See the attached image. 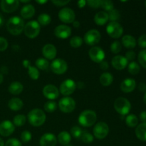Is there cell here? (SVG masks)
<instances>
[{
  "label": "cell",
  "mask_w": 146,
  "mask_h": 146,
  "mask_svg": "<svg viewBox=\"0 0 146 146\" xmlns=\"http://www.w3.org/2000/svg\"><path fill=\"white\" fill-rule=\"evenodd\" d=\"M87 2L86 1H85V0H80V1H78V2H77V5H78V7L81 9L84 8Z\"/></svg>",
  "instance_id": "54"
},
{
  "label": "cell",
  "mask_w": 146,
  "mask_h": 146,
  "mask_svg": "<svg viewBox=\"0 0 146 146\" xmlns=\"http://www.w3.org/2000/svg\"><path fill=\"white\" fill-rule=\"evenodd\" d=\"M4 146H21V143L16 138H10L6 142Z\"/></svg>",
  "instance_id": "46"
},
{
  "label": "cell",
  "mask_w": 146,
  "mask_h": 146,
  "mask_svg": "<svg viewBox=\"0 0 146 146\" xmlns=\"http://www.w3.org/2000/svg\"><path fill=\"white\" fill-rule=\"evenodd\" d=\"M58 18L62 22L71 24L75 21L76 14L74 10L68 7H65V8L61 9L59 11Z\"/></svg>",
  "instance_id": "11"
},
{
  "label": "cell",
  "mask_w": 146,
  "mask_h": 146,
  "mask_svg": "<svg viewBox=\"0 0 146 146\" xmlns=\"http://www.w3.org/2000/svg\"><path fill=\"white\" fill-rule=\"evenodd\" d=\"M101 35L98 30L91 29L87 31L84 37V41L89 46H94L101 41Z\"/></svg>",
  "instance_id": "10"
},
{
  "label": "cell",
  "mask_w": 146,
  "mask_h": 146,
  "mask_svg": "<svg viewBox=\"0 0 146 146\" xmlns=\"http://www.w3.org/2000/svg\"><path fill=\"white\" fill-rule=\"evenodd\" d=\"M108 20H110L111 21H116L117 20H118L120 19V13L119 11L115 9H113V10H111V11L108 13Z\"/></svg>",
  "instance_id": "39"
},
{
  "label": "cell",
  "mask_w": 146,
  "mask_h": 146,
  "mask_svg": "<svg viewBox=\"0 0 146 146\" xmlns=\"http://www.w3.org/2000/svg\"><path fill=\"white\" fill-rule=\"evenodd\" d=\"M114 108L118 113L125 115L129 113L131 108V104L126 98L119 97L116 98L114 102Z\"/></svg>",
  "instance_id": "4"
},
{
  "label": "cell",
  "mask_w": 146,
  "mask_h": 146,
  "mask_svg": "<svg viewBox=\"0 0 146 146\" xmlns=\"http://www.w3.org/2000/svg\"><path fill=\"white\" fill-rule=\"evenodd\" d=\"M35 14V9L31 4L24 5L21 9V15L24 19H30Z\"/></svg>",
  "instance_id": "22"
},
{
  "label": "cell",
  "mask_w": 146,
  "mask_h": 146,
  "mask_svg": "<svg viewBox=\"0 0 146 146\" xmlns=\"http://www.w3.org/2000/svg\"><path fill=\"white\" fill-rule=\"evenodd\" d=\"M51 18L48 14H41L38 17V23L41 26H46L51 23Z\"/></svg>",
  "instance_id": "33"
},
{
  "label": "cell",
  "mask_w": 146,
  "mask_h": 146,
  "mask_svg": "<svg viewBox=\"0 0 146 146\" xmlns=\"http://www.w3.org/2000/svg\"><path fill=\"white\" fill-rule=\"evenodd\" d=\"M101 1L102 0H88L86 2L90 7H92L94 9H98L101 7Z\"/></svg>",
  "instance_id": "45"
},
{
  "label": "cell",
  "mask_w": 146,
  "mask_h": 146,
  "mask_svg": "<svg viewBox=\"0 0 146 146\" xmlns=\"http://www.w3.org/2000/svg\"><path fill=\"white\" fill-rule=\"evenodd\" d=\"M32 138V135L29 131H24L21 133V141L24 143H27L29 142Z\"/></svg>",
  "instance_id": "44"
},
{
  "label": "cell",
  "mask_w": 146,
  "mask_h": 146,
  "mask_svg": "<svg viewBox=\"0 0 146 146\" xmlns=\"http://www.w3.org/2000/svg\"><path fill=\"white\" fill-rule=\"evenodd\" d=\"M21 2L22 3H28V2H30L29 0H27V1H21Z\"/></svg>",
  "instance_id": "62"
},
{
  "label": "cell",
  "mask_w": 146,
  "mask_h": 146,
  "mask_svg": "<svg viewBox=\"0 0 146 146\" xmlns=\"http://www.w3.org/2000/svg\"><path fill=\"white\" fill-rule=\"evenodd\" d=\"M73 26H74L75 28H78V27H80V23L79 21H74V22H73Z\"/></svg>",
  "instance_id": "55"
},
{
  "label": "cell",
  "mask_w": 146,
  "mask_h": 146,
  "mask_svg": "<svg viewBox=\"0 0 146 146\" xmlns=\"http://www.w3.org/2000/svg\"><path fill=\"white\" fill-rule=\"evenodd\" d=\"M0 146H4V141L1 138H0Z\"/></svg>",
  "instance_id": "60"
},
{
  "label": "cell",
  "mask_w": 146,
  "mask_h": 146,
  "mask_svg": "<svg viewBox=\"0 0 146 146\" xmlns=\"http://www.w3.org/2000/svg\"><path fill=\"white\" fill-rule=\"evenodd\" d=\"M1 9L6 13H12L18 9L19 1L18 0H2L0 3Z\"/></svg>",
  "instance_id": "14"
},
{
  "label": "cell",
  "mask_w": 146,
  "mask_h": 146,
  "mask_svg": "<svg viewBox=\"0 0 146 146\" xmlns=\"http://www.w3.org/2000/svg\"><path fill=\"white\" fill-rule=\"evenodd\" d=\"M4 17H3V16L0 14V27H2V25L4 24Z\"/></svg>",
  "instance_id": "56"
},
{
  "label": "cell",
  "mask_w": 146,
  "mask_h": 146,
  "mask_svg": "<svg viewBox=\"0 0 146 146\" xmlns=\"http://www.w3.org/2000/svg\"><path fill=\"white\" fill-rule=\"evenodd\" d=\"M128 60L125 56L121 55H117L112 58L111 64L114 68L116 70H123L128 65Z\"/></svg>",
  "instance_id": "18"
},
{
  "label": "cell",
  "mask_w": 146,
  "mask_h": 146,
  "mask_svg": "<svg viewBox=\"0 0 146 146\" xmlns=\"http://www.w3.org/2000/svg\"><path fill=\"white\" fill-rule=\"evenodd\" d=\"M101 7H102L105 11L109 12L113 9V2L110 0H102Z\"/></svg>",
  "instance_id": "41"
},
{
  "label": "cell",
  "mask_w": 146,
  "mask_h": 146,
  "mask_svg": "<svg viewBox=\"0 0 146 146\" xmlns=\"http://www.w3.org/2000/svg\"><path fill=\"white\" fill-rule=\"evenodd\" d=\"M76 88V84L75 81L71 78H67L60 85L59 92L62 95L68 96L75 91Z\"/></svg>",
  "instance_id": "8"
},
{
  "label": "cell",
  "mask_w": 146,
  "mask_h": 146,
  "mask_svg": "<svg viewBox=\"0 0 146 146\" xmlns=\"http://www.w3.org/2000/svg\"><path fill=\"white\" fill-rule=\"evenodd\" d=\"M138 61L143 68H146V49L140 51L138 54Z\"/></svg>",
  "instance_id": "43"
},
{
  "label": "cell",
  "mask_w": 146,
  "mask_h": 146,
  "mask_svg": "<svg viewBox=\"0 0 146 146\" xmlns=\"http://www.w3.org/2000/svg\"><path fill=\"white\" fill-rule=\"evenodd\" d=\"M26 121H27V117L24 115H17L16 116H14V120H13V124L14 125V126L17 127H21L26 123Z\"/></svg>",
  "instance_id": "31"
},
{
  "label": "cell",
  "mask_w": 146,
  "mask_h": 146,
  "mask_svg": "<svg viewBox=\"0 0 146 146\" xmlns=\"http://www.w3.org/2000/svg\"><path fill=\"white\" fill-rule=\"evenodd\" d=\"M65 146H73V145H65Z\"/></svg>",
  "instance_id": "63"
},
{
  "label": "cell",
  "mask_w": 146,
  "mask_h": 146,
  "mask_svg": "<svg viewBox=\"0 0 146 146\" xmlns=\"http://www.w3.org/2000/svg\"><path fill=\"white\" fill-rule=\"evenodd\" d=\"M136 86V82L133 78H128L122 81L121 84V89L124 93H131L134 91Z\"/></svg>",
  "instance_id": "21"
},
{
  "label": "cell",
  "mask_w": 146,
  "mask_h": 146,
  "mask_svg": "<svg viewBox=\"0 0 146 146\" xmlns=\"http://www.w3.org/2000/svg\"><path fill=\"white\" fill-rule=\"evenodd\" d=\"M140 120L143 123H146V111H143L140 114Z\"/></svg>",
  "instance_id": "53"
},
{
  "label": "cell",
  "mask_w": 146,
  "mask_h": 146,
  "mask_svg": "<svg viewBox=\"0 0 146 146\" xmlns=\"http://www.w3.org/2000/svg\"><path fill=\"white\" fill-rule=\"evenodd\" d=\"M135 135L141 141H146V123H142L137 125Z\"/></svg>",
  "instance_id": "25"
},
{
  "label": "cell",
  "mask_w": 146,
  "mask_h": 146,
  "mask_svg": "<svg viewBox=\"0 0 146 146\" xmlns=\"http://www.w3.org/2000/svg\"><path fill=\"white\" fill-rule=\"evenodd\" d=\"M51 69L54 74L61 75L64 74L68 69V64L66 61L61 58H56L54 60L51 64Z\"/></svg>",
  "instance_id": "12"
},
{
  "label": "cell",
  "mask_w": 146,
  "mask_h": 146,
  "mask_svg": "<svg viewBox=\"0 0 146 146\" xmlns=\"http://www.w3.org/2000/svg\"><path fill=\"white\" fill-rule=\"evenodd\" d=\"M70 2L69 0H66V1H64V0H58V1H52V3L54 4H55V5H56L57 7H63V6H65L67 4H68V3Z\"/></svg>",
  "instance_id": "50"
},
{
  "label": "cell",
  "mask_w": 146,
  "mask_h": 146,
  "mask_svg": "<svg viewBox=\"0 0 146 146\" xmlns=\"http://www.w3.org/2000/svg\"><path fill=\"white\" fill-rule=\"evenodd\" d=\"M145 8H146V1H145Z\"/></svg>",
  "instance_id": "64"
},
{
  "label": "cell",
  "mask_w": 146,
  "mask_h": 146,
  "mask_svg": "<svg viewBox=\"0 0 146 146\" xmlns=\"http://www.w3.org/2000/svg\"><path fill=\"white\" fill-rule=\"evenodd\" d=\"M122 49V45L119 41H115L111 44V51L113 54H118Z\"/></svg>",
  "instance_id": "38"
},
{
  "label": "cell",
  "mask_w": 146,
  "mask_h": 146,
  "mask_svg": "<svg viewBox=\"0 0 146 146\" xmlns=\"http://www.w3.org/2000/svg\"><path fill=\"white\" fill-rule=\"evenodd\" d=\"M135 56H136V54L133 51H128L125 54V57L128 61H133V60L135 59Z\"/></svg>",
  "instance_id": "49"
},
{
  "label": "cell",
  "mask_w": 146,
  "mask_h": 146,
  "mask_svg": "<svg viewBox=\"0 0 146 146\" xmlns=\"http://www.w3.org/2000/svg\"><path fill=\"white\" fill-rule=\"evenodd\" d=\"M8 47V41L4 37H0V51H4Z\"/></svg>",
  "instance_id": "47"
},
{
  "label": "cell",
  "mask_w": 146,
  "mask_h": 146,
  "mask_svg": "<svg viewBox=\"0 0 146 146\" xmlns=\"http://www.w3.org/2000/svg\"><path fill=\"white\" fill-rule=\"evenodd\" d=\"M40 24L37 21H30L24 25V34L30 38H36L40 33Z\"/></svg>",
  "instance_id": "5"
},
{
  "label": "cell",
  "mask_w": 146,
  "mask_h": 146,
  "mask_svg": "<svg viewBox=\"0 0 146 146\" xmlns=\"http://www.w3.org/2000/svg\"><path fill=\"white\" fill-rule=\"evenodd\" d=\"M138 45L141 48H146V34H143L138 38Z\"/></svg>",
  "instance_id": "48"
},
{
  "label": "cell",
  "mask_w": 146,
  "mask_h": 146,
  "mask_svg": "<svg viewBox=\"0 0 146 146\" xmlns=\"http://www.w3.org/2000/svg\"><path fill=\"white\" fill-rule=\"evenodd\" d=\"M43 94L50 101L56 99L59 96V90L53 84H48L43 88Z\"/></svg>",
  "instance_id": "15"
},
{
  "label": "cell",
  "mask_w": 146,
  "mask_h": 146,
  "mask_svg": "<svg viewBox=\"0 0 146 146\" xmlns=\"http://www.w3.org/2000/svg\"><path fill=\"white\" fill-rule=\"evenodd\" d=\"M47 2L46 0H43V1H39V0H37L36 1V3H38V4H46V3Z\"/></svg>",
  "instance_id": "57"
},
{
  "label": "cell",
  "mask_w": 146,
  "mask_h": 146,
  "mask_svg": "<svg viewBox=\"0 0 146 146\" xmlns=\"http://www.w3.org/2000/svg\"><path fill=\"white\" fill-rule=\"evenodd\" d=\"M42 54L43 56L49 60L54 59L56 57L57 54L56 48L55 46L51 44H47L43 47L42 48Z\"/></svg>",
  "instance_id": "19"
},
{
  "label": "cell",
  "mask_w": 146,
  "mask_h": 146,
  "mask_svg": "<svg viewBox=\"0 0 146 146\" xmlns=\"http://www.w3.org/2000/svg\"><path fill=\"white\" fill-rule=\"evenodd\" d=\"M143 101H144V103L146 104V92L145 93V95H144V97H143Z\"/></svg>",
  "instance_id": "61"
},
{
  "label": "cell",
  "mask_w": 146,
  "mask_h": 146,
  "mask_svg": "<svg viewBox=\"0 0 146 146\" xmlns=\"http://www.w3.org/2000/svg\"><path fill=\"white\" fill-rule=\"evenodd\" d=\"M99 64H100V68H101V69L102 70H107L108 68V67H109L108 61H103L102 62L100 63Z\"/></svg>",
  "instance_id": "51"
},
{
  "label": "cell",
  "mask_w": 146,
  "mask_h": 146,
  "mask_svg": "<svg viewBox=\"0 0 146 146\" xmlns=\"http://www.w3.org/2000/svg\"><path fill=\"white\" fill-rule=\"evenodd\" d=\"M113 81V76L109 72H104L100 76V83L104 86H109Z\"/></svg>",
  "instance_id": "28"
},
{
  "label": "cell",
  "mask_w": 146,
  "mask_h": 146,
  "mask_svg": "<svg viewBox=\"0 0 146 146\" xmlns=\"http://www.w3.org/2000/svg\"><path fill=\"white\" fill-rule=\"evenodd\" d=\"M138 89L141 92H146V84H144V83H141L138 86Z\"/></svg>",
  "instance_id": "52"
},
{
  "label": "cell",
  "mask_w": 146,
  "mask_h": 146,
  "mask_svg": "<svg viewBox=\"0 0 146 146\" xmlns=\"http://www.w3.org/2000/svg\"><path fill=\"white\" fill-rule=\"evenodd\" d=\"M108 21V14L106 11H99L94 17V21L98 26H103Z\"/></svg>",
  "instance_id": "24"
},
{
  "label": "cell",
  "mask_w": 146,
  "mask_h": 146,
  "mask_svg": "<svg viewBox=\"0 0 146 146\" xmlns=\"http://www.w3.org/2000/svg\"><path fill=\"white\" fill-rule=\"evenodd\" d=\"M57 143L56 137L53 133H45L41 137V146H55Z\"/></svg>",
  "instance_id": "20"
},
{
  "label": "cell",
  "mask_w": 146,
  "mask_h": 146,
  "mask_svg": "<svg viewBox=\"0 0 146 146\" xmlns=\"http://www.w3.org/2000/svg\"><path fill=\"white\" fill-rule=\"evenodd\" d=\"M7 28L9 32L12 35H19L24 28V20L19 16L11 17L7 21Z\"/></svg>",
  "instance_id": "1"
},
{
  "label": "cell",
  "mask_w": 146,
  "mask_h": 146,
  "mask_svg": "<svg viewBox=\"0 0 146 146\" xmlns=\"http://www.w3.org/2000/svg\"><path fill=\"white\" fill-rule=\"evenodd\" d=\"M27 118L31 125L34 127H39L45 123L46 116L42 110L35 108L29 113Z\"/></svg>",
  "instance_id": "2"
},
{
  "label": "cell",
  "mask_w": 146,
  "mask_h": 146,
  "mask_svg": "<svg viewBox=\"0 0 146 146\" xmlns=\"http://www.w3.org/2000/svg\"><path fill=\"white\" fill-rule=\"evenodd\" d=\"M24 103L22 100L18 98H13L9 100L8 103V106L11 111H18L23 108Z\"/></svg>",
  "instance_id": "23"
},
{
  "label": "cell",
  "mask_w": 146,
  "mask_h": 146,
  "mask_svg": "<svg viewBox=\"0 0 146 146\" xmlns=\"http://www.w3.org/2000/svg\"><path fill=\"white\" fill-rule=\"evenodd\" d=\"M37 68L41 70H46L49 66V63L45 58H40L36 59L35 62Z\"/></svg>",
  "instance_id": "35"
},
{
  "label": "cell",
  "mask_w": 146,
  "mask_h": 146,
  "mask_svg": "<svg viewBox=\"0 0 146 146\" xmlns=\"http://www.w3.org/2000/svg\"><path fill=\"white\" fill-rule=\"evenodd\" d=\"M58 141L61 145H68L71 141V135L67 131H61L58 135Z\"/></svg>",
  "instance_id": "29"
},
{
  "label": "cell",
  "mask_w": 146,
  "mask_h": 146,
  "mask_svg": "<svg viewBox=\"0 0 146 146\" xmlns=\"http://www.w3.org/2000/svg\"><path fill=\"white\" fill-rule=\"evenodd\" d=\"M125 123L128 127L134 128L138 125V119L136 115H135L134 114H129L127 115L126 118H125Z\"/></svg>",
  "instance_id": "30"
},
{
  "label": "cell",
  "mask_w": 146,
  "mask_h": 146,
  "mask_svg": "<svg viewBox=\"0 0 146 146\" xmlns=\"http://www.w3.org/2000/svg\"><path fill=\"white\" fill-rule=\"evenodd\" d=\"M94 135L97 139H104L108 135L109 133V127L105 122H99L94 126Z\"/></svg>",
  "instance_id": "9"
},
{
  "label": "cell",
  "mask_w": 146,
  "mask_h": 146,
  "mask_svg": "<svg viewBox=\"0 0 146 146\" xmlns=\"http://www.w3.org/2000/svg\"><path fill=\"white\" fill-rule=\"evenodd\" d=\"M122 44L127 48H133L136 46V40L133 36L125 35L122 38Z\"/></svg>",
  "instance_id": "27"
},
{
  "label": "cell",
  "mask_w": 146,
  "mask_h": 146,
  "mask_svg": "<svg viewBox=\"0 0 146 146\" xmlns=\"http://www.w3.org/2000/svg\"><path fill=\"white\" fill-rule=\"evenodd\" d=\"M97 120L96 113L91 110H86L81 113L78 118L80 125L84 127H91L95 124Z\"/></svg>",
  "instance_id": "3"
},
{
  "label": "cell",
  "mask_w": 146,
  "mask_h": 146,
  "mask_svg": "<svg viewBox=\"0 0 146 146\" xmlns=\"http://www.w3.org/2000/svg\"><path fill=\"white\" fill-rule=\"evenodd\" d=\"M3 80H4V77H3L2 74L0 73V84L3 82Z\"/></svg>",
  "instance_id": "59"
},
{
  "label": "cell",
  "mask_w": 146,
  "mask_h": 146,
  "mask_svg": "<svg viewBox=\"0 0 146 146\" xmlns=\"http://www.w3.org/2000/svg\"><path fill=\"white\" fill-rule=\"evenodd\" d=\"M54 34L59 38H67L71 36V29L67 25H59L54 29Z\"/></svg>",
  "instance_id": "17"
},
{
  "label": "cell",
  "mask_w": 146,
  "mask_h": 146,
  "mask_svg": "<svg viewBox=\"0 0 146 146\" xmlns=\"http://www.w3.org/2000/svg\"><path fill=\"white\" fill-rule=\"evenodd\" d=\"M84 131L78 126H74L71 128V134L75 138H81Z\"/></svg>",
  "instance_id": "40"
},
{
  "label": "cell",
  "mask_w": 146,
  "mask_h": 146,
  "mask_svg": "<svg viewBox=\"0 0 146 146\" xmlns=\"http://www.w3.org/2000/svg\"><path fill=\"white\" fill-rule=\"evenodd\" d=\"M24 89V86L22 84L18 81H14L11 83L9 86V92L13 95H19L21 94Z\"/></svg>",
  "instance_id": "26"
},
{
  "label": "cell",
  "mask_w": 146,
  "mask_h": 146,
  "mask_svg": "<svg viewBox=\"0 0 146 146\" xmlns=\"http://www.w3.org/2000/svg\"><path fill=\"white\" fill-rule=\"evenodd\" d=\"M128 71L132 75H137L141 71V67L138 63L135 61H132L128 64Z\"/></svg>",
  "instance_id": "32"
},
{
  "label": "cell",
  "mask_w": 146,
  "mask_h": 146,
  "mask_svg": "<svg viewBox=\"0 0 146 146\" xmlns=\"http://www.w3.org/2000/svg\"><path fill=\"white\" fill-rule=\"evenodd\" d=\"M58 108L64 113H71L75 109L76 102L71 97H64L58 102Z\"/></svg>",
  "instance_id": "7"
},
{
  "label": "cell",
  "mask_w": 146,
  "mask_h": 146,
  "mask_svg": "<svg viewBox=\"0 0 146 146\" xmlns=\"http://www.w3.org/2000/svg\"><path fill=\"white\" fill-rule=\"evenodd\" d=\"M83 38L80 36H74L70 40V45L73 48H78L83 44Z\"/></svg>",
  "instance_id": "37"
},
{
  "label": "cell",
  "mask_w": 146,
  "mask_h": 146,
  "mask_svg": "<svg viewBox=\"0 0 146 146\" xmlns=\"http://www.w3.org/2000/svg\"><path fill=\"white\" fill-rule=\"evenodd\" d=\"M78 85H79V86H78V88H84V83H82V82H78Z\"/></svg>",
  "instance_id": "58"
},
{
  "label": "cell",
  "mask_w": 146,
  "mask_h": 146,
  "mask_svg": "<svg viewBox=\"0 0 146 146\" xmlns=\"http://www.w3.org/2000/svg\"><path fill=\"white\" fill-rule=\"evenodd\" d=\"M57 104L56 103L53 101H48L44 105V108L46 112L53 113L56 110Z\"/></svg>",
  "instance_id": "36"
},
{
  "label": "cell",
  "mask_w": 146,
  "mask_h": 146,
  "mask_svg": "<svg viewBox=\"0 0 146 146\" xmlns=\"http://www.w3.org/2000/svg\"><path fill=\"white\" fill-rule=\"evenodd\" d=\"M28 74L30 78L33 80H37L39 78V71H38V68L36 67L32 66H29L28 68Z\"/></svg>",
  "instance_id": "34"
},
{
  "label": "cell",
  "mask_w": 146,
  "mask_h": 146,
  "mask_svg": "<svg viewBox=\"0 0 146 146\" xmlns=\"http://www.w3.org/2000/svg\"><path fill=\"white\" fill-rule=\"evenodd\" d=\"M106 32L113 38H118L122 36L123 33V27L117 21H111L107 25Z\"/></svg>",
  "instance_id": "6"
},
{
  "label": "cell",
  "mask_w": 146,
  "mask_h": 146,
  "mask_svg": "<svg viewBox=\"0 0 146 146\" xmlns=\"http://www.w3.org/2000/svg\"><path fill=\"white\" fill-rule=\"evenodd\" d=\"M81 141H82L84 143H92L93 141H94V135H91V133L84 131V133H83L82 135H81Z\"/></svg>",
  "instance_id": "42"
},
{
  "label": "cell",
  "mask_w": 146,
  "mask_h": 146,
  "mask_svg": "<svg viewBox=\"0 0 146 146\" xmlns=\"http://www.w3.org/2000/svg\"><path fill=\"white\" fill-rule=\"evenodd\" d=\"M88 55L93 61L100 64L105 58V52L101 48L98 46H94L88 51Z\"/></svg>",
  "instance_id": "13"
},
{
  "label": "cell",
  "mask_w": 146,
  "mask_h": 146,
  "mask_svg": "<svg viewBox=\"0 0 146 146\" xmlns=\"http://www.w3.org/2000/svg\"><path fill=\"white\" fill-rule=\"evenodd\" d=\"M15 130V126L9 121H4L0 123V135L4 137L11 135Z\"/></svg>",
  "instance_id": "16"
}]
</instances>
